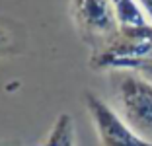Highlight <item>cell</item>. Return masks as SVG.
<instances>
[{"instance_id": "5b68a950", "label": "cell", "mask_w": 152, "mask_h": 146, "mask_svg": "<svg viewBox=\"0 0 152 146\" xmlns=\"http://www.w3.org/2000/svg\"><path fill=\"white\" fill-rule=\"evenodd\" d=\"M111 6H113V12H115L117 23H119V29H133V27L150 26L144 12L137 4V0H111Z\"/></svg>"}, {"instance_id": "277c9868", "label": "cell", "mask_w": 152, "mask_h": 146, "mask_svg": "<svg viewBox=\"0 0 152 146\" xmlns=\"http://www.w3.org/2000/svg\"><path fill=\"white\" fill-rule=\"evenodd\" d=\"M84 103L94 123L99 146H152L139 133H134L115 107L105 103L92 92H84Z\"/></svg>"}, {"instance_id": "52a82bcc", "label": "cell", "mask_w": 152, "mask_h": 146, "mask_svg": "<svg viewBox=\"0 0 152 146\" xmlns=\"http://www.w3.org/2000/svg\"><path fill=\"white\" fill-rule=\"evenodd\" d=\"M18 27L12 22L0 18V58L16 55L20 51V39H18Z\"/></svg>"}, {"instance_id": "9c48e42d", "label": "cell", "mask_w": 152, "mask_h": 146, "mask_svg": "<svg viewBox=\"0 0 152 146\" xmlns=\"http://www.w3.org/2000/svg\"><path fill=\"white\" fill-rule=\"evenodd\" d=\"M2 146H22V144H18V142H6V144H2Z\"/></svg>"}, {"instance_id": "ba28073f", "label": "cell", "mask_w": 152, "mask_h": 146, "mask_svg": "<svg viewBox=\"0 0 152 146\" xmlns=\"http://www.w3.org/2000/svg\"><path fill=\"white\" fill-rule=\"evenodd\" d=\"M137 4L140 6V10L144 12V16H146L148 23L152 26V0H137Z\"/></svg>"}, {"instance_id": "3957f363", "label": "cell", "mask_w": 152, "mask_h": 146, "mask_svg": "<svg viewBox=\"0 0 152 146\" xmlns=\"http://www.w3.org/2000/svg\"><path fill=\"white\" fill-rule=\"evenodd\" d=\"M70 14L80 37L94 51L109 43L119 31L111 0H70Z\"/></svg>"}, {"instance_id": "6da1fadb", "label": "cell", "mask_w": 152, "mask_h": 146, "mask_svg": "<svg viewBox=\"0 0 152 146\" xmlns=\"http://www.w3.org/2000/svg\"><path fill=\"white\" fill-rule=\"evenodd\" d=\"M90 64L98 70H139L152 66V26L119 29L109 43L94 51Z\"/></svg>"}, {"instance_id": "8992f818", "label": "cell", "mask_w": 152, "mask_h": 146, "mask_svg": "<svg viewBox=\"0 0 152 146\" xmlns=\"http://www.w3.org/2000/svg\"><path fill=\"white\" fill-rule=\"evenodd\" d=\"M43 146H74V121L68 113H61L57 117Z\"/></svg>"}, {"instance_id": "7a4b0ae2", "label": "cell", "mask_w": 152, "mask_h": 146, "mask_svg": "<svg viewBox=\"0 0 152 146\" xmlns=\"http://www.w3.org/2000/svg\"><path fill=\"white\" fill-rule=\"evenodd\" d=\"M117 113L134 133L152 142V80L134 70H121L115 84Z\"/></svg>"}]
</instances>
